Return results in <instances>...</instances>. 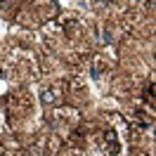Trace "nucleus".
Masks as SVG:
<instances>
[{
  "label": "nucleus",
  "mask_w": 156,
  "mask_h": 156,
  "mask_svg": "<svg viewBox=\"0 0 156 156\" xmlns=\"http://www.w3.org/2000/svg\"><path fill=\"white\" fill-rule=\"evenodd\" d=\"M104 149H107L109 154H118V149H121V147H118V142L114 140V135H111V133L104 137Z\"/></svg>",
  "instance_id": "obj_1"
},
{
  "label": "nucleus",
  "mask_w": 156,
  "mask_h": 156,
  "mask_svg": "<svg viewBox=\"0 0 156 156\" xmlns=\"http://www.w3.org/2000/svg\"><path fill=\"white\" fill-rule=\"evenodd\" d=\"M144 99L149 102V104H154V80H149L144 88Z\"/></svg>",
  "instance_id": "obj_2"
},
{
  "label": "nucleus",
  "mask_w": 156,
  "mask_h": 156,
  "mask_svg": "<svg viewBox=\"0 0 156 156\" xmlns=\"http://www.w3.org/2000/svg\"><path fill=\"white\" fill-rule=\"evenodd\" d=\"M0 2H7V0H0Z\"/></svg>",
  "instance_id": "obj_4"
},
{
  "label": "nucleus",
  "mask_w": 156,
  "mask_h": 156,
  "mask_svg": "<svg viewBox=\"0 0 156 156\" xmlns=\"http://www.w3.org/2000/svg\"><path fill=\"white\" fill-rule=\"evenodd\" d=\"M43 102H55V92L52 90H43Z\"/></svg>",
  "instance_id": "obj_3"
}]
</instances>
